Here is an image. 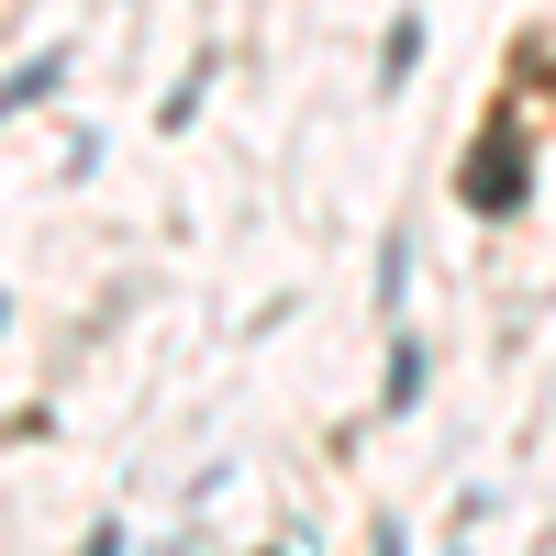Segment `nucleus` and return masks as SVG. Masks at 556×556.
I'll return each mask as SVG.
<instances>
[{
  "instance_id": "nucleus-1",
  "label": "nucleus",
  "mask_w": 556,
  "mask_h": 556,
  "mask_svg": "<svg viewBox=\"0 0 556 556\" xmlns=\"http://www.w3.org/2000/svg\"><path fill=\"white\" fill-rule=\"evenodd\" d=\"M523 178H534V146H523V123H490L479 146H468V178H456V190H468V212H523Z\"/></svg>"
},
{
  "instance_id": "nucleus-4",
  "label": "nucleus",
  "mask_w": 556,
  "mask_h": 556,
  "mask_svg": "<svg viewBox=\"0 0 556 556\" xmlns=\"http://www.w3.org/2000/svg\"><path fill=\"white\" fill-rule=\"evenodd\" d=\"M0 323H12V301H0Z\"/></svg>"
},
{
  "instance_id": "nucleus-2",
  "label": "nucleus",
  "mask_w": 556,
  "mask_h": 556,
  "mask_svg": "<svg viewBox=\"0 0 556 556\" xmlns=\"http://www.w3.org/2000/svg\"><path fill=\"white\" fill-rule=\"evenodd\" d=\"M67 78V56H34V67H12V78H0V112H23V101H45V89H56Z\"/></svg>"
},
{
  "instance_id": "nucleus-3",
  "label": "nucleus",
  "mask_w": 556,
  "mask_h": 556,
  "mask_svg": "<svg viewBox=\"0 0 556 556\" xmlns=\"http://www.w3.org/2000/svg\"><path fill=\"white\" fill-rule=\"evenodd\" d=\"M412 390H424V345L401 334V345H390V390H379V401H390V412H412Z\"/></svg>"
}]
</instances>
